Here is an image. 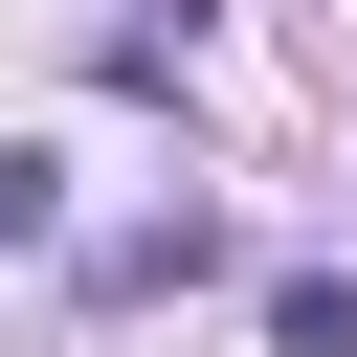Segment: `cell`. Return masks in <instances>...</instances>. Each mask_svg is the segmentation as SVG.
<instances>
[{
    "label": "cell",
    "mask_w": 357,
    "mask_h": 357,
    "mask_svg": "<svg viewBox=\"0 0 357 357\" xmlns=\"http://www.w3.org/2000/svg\"><path fill=\"white\" fill-rule=\"evenodd\" d=\"M45 223H67V156H22V134H0V245H45Z\"/></svg>",
    "instance_id": "3957f363"
},
{
    "label": "cell",
    "mask_w": 357,
    "mask_h": 357,
    "mask_svg": "<svg viewBox=\"0 0 357 357\" xmlns=\"http://www.w3.org/2000/svg\"><path fill=\"white\" fill-rule=\"evenodd\" d=\"M178 67H201V0H134L112 22V89H178Z\"/></svg>",
    "instance_id": "7a4b0ae2"
},
{
    "label": "cell",
    "mask_w": 357,
    "mask_h": 357,
    "mask_svg": "<svg viewBox=\"0 0 357 357\" xmlns=\"http://www.w3.org/2000/svg\"><path fill=\"white\" fill-rule=\"evenodd\" d=\"M201 268H223V223H201V201H178V223H134V245H112V268H89V290H112V312H156V290H201Z\"/></svg>",
    "instance_id": "6da1fadb"
}]
</instances>
